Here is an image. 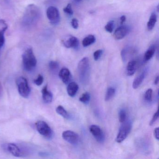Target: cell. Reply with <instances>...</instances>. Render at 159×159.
Here are the masks:
<instances>
[{
    "label": "cell",
    "instance_id": "cell-35",
    "mask_svg": "<svg viewBox=\"0 0 159 159\" xmlns=\"http://www.w3.org/2000/svg\"><path fill=\"white\" fill-rule=\"evenodd\" d=\"M159 127H157V128H155V129H154V132H153L154 137L158 140H159Z\"/></svg>",
    "mask_w": 159,
    "mask_h": 159
},
{
    "label": "cell",
    "instance_id": "cell-2",
    "mask_svg": "<svg viewBox=\"0 0 159 159\" xmlns=\"http://www.w3.org/2000/svg\"><path fill=\"white\" fill-rule=\"evenodd\" d=\"M78 71L80 81L86 84L89 81L90 74V62L88 57H84L78 64Z\"/></svg>",
    "mask_w": 159,
    "mask_h": 159
},
{
    "label": "cell",
    "instance_id": "cell-16",
    "mask_svg": "<svg viewBox=\"0 0 159 159\" xmlns=\"http://www.w3.org/2000/svg\"><path fill=\"white\" fill-rule=\"evenodd\" d=\"M42 93L43 99L45 103H50L52 102L53 99L52 94L48 90L47 85L43 87L42 91Z\"/></svg>",
    "mask_w": 159,
    "mask_h": 159
},
{
    "label": "cell",
    "instance_id": "cell-3",
    "mask_svg": "<svg viewBox=\"0 0 159 159\" xmlns=\"http://www.w3.org/2000/svg\"><path fill=\"white\" fill-rule=\"evenodd\" d=\"M23 66L27 71H31L37 66V60L32 48L27 49L22 55Z\"/></svg>",
    "mask_w": 159,
    "mask_h": 159
},
{
    "label": "cell",
    "instance_id": "cell-10",
    "mask_svg": "<svg viewBox=\"0 0 159 159\" xmlns=\"http://www.w3.org/2000/svg\"><path fill=\"white\" fill-rule=\"evenodd\" d=\"M63 45L67 48H77L79 45V41L75 37L69 36L62 40Z\"/></svg>",
    "mask_w": 159,
    "mask_h": 159
},
{
    "label": "cell",
    "instance_id": "cell-9",
    "mask_svg": "<svg viewBox=\"0 0 159 159\" xmlns=\"http://www.w3.org/2000/svg\"><path fill=\"white\" fill-rule=\"evenodd\" d=\"M62 137L66 141L72 145L78 144L80 140L79 135L70 130L64 131L62 134Z\"/></svg>",
    "mask_w": 159,
    "mask_h": 159
},
{
    "label": "cell",
    "instance_id": "cell-31",
    "mask_svg": "<svg viewBox=\"0 0 159 159\" xmlns=\"http://www.w3.org/2000/svg\"><path fill=\"white\" fill-rule=\"evenodd\" d=\"M43 77L42 75H39L38 76V78L36 79V80H34V83L36 84V85H38V86H40L43 83Z\"/></svg>",
    "mask_w": 159,
    "mask_h": 159
},
{
    "label": "cell",
    "instance_id": "cell-7",
    "mask_svg": "<svg viewBox=\"0 0 159 159\" xmlns=\"http://www.w3.org/2000/svg\"><path fill=\"white\" fill-rule=\"evenodd\" d=\"M47 18L50 22L53 25H56L60 21V14L57 8L54 6H50L46 11Z\"/></svg>",
    "mask_w": 159,
    "mask_h": 159
},
{
    "label": "cell",
    "instance_id": "cell-18",
    "mask_svg": "<svg viewBox=\"0 0 159 159\" xmlns=\"http://www.w3.org/2000/svg\"><path fill=\"white\" fill-rule=\"evenodd\" d=\"M146 72L143 71L135 79L133 83V87L134 89H137L141 85L146 77Z\"/></svg>",
    "mask_w": 159,
    "mask_h": 159
},
{
    "label": "cell",
    "instance_id": "cell-32",
    "mask_svg": "<svg viewBox=\"0 0 159 159\" xmlns=\"http://www.w3.org/2000/svg\"><path fill=\"white\" fill-rule=\"evenodd\" d=\"M102 54H103V51L102 50H98L95 52L93 53L94 60L95 61H98L101 57Z\"/></svg>",
    "mask_w": 159,
    "mask_h": 159
},
{
    "label": "cell",
    "instance_id": "cell-5",
    "mask_svg": "<svg viewBox=\"0 0 159 159\" xmlns=\"http://www.w3.org/2000/svg\"><path fill=\"white\" fill-rule=\"evenodd\" d=\"M16 83L20 95L25 98H28L30 94V89L27 80L24 77H19L16 80Z\"/></svg>",
    "mask_w": 159,
    "mask_h": 159
},
{
    "label": "cell",
    "instance_id": "cell-12",
    "mask_svg": "<svg viewBox=\"0 0 159 159\" xmlns=\"http://www.w3.org/2000/svg\"><path fill=\"white\" fill-rule=\"evenodd\" d=\"M129 31V28L126 26H120L114 32V39L116 40L122 39L128 34Z\"/></svg>",
    "mask_w": 159,
    "mask_h": 159
},
{
    "label": "cell",
    "instance_id": "cell-11",
    "mask_svg": "<svg viewBox=\"0 0 159 159\" xmlns=\"http://www.w3.org/2000/svg\"><path fill=\"white\" fill-rule=\"evenodd\" d=\"M6 148L9 152L15 157H20L23 155L22 150L18 145L15 143H9L7 144Z\"/></svg>",
    "mask_w": 159,
    "mask_h": 159
},
{
    "label": "cell",
    "instance_id": "cell-23",
    "mask_svg": "<svg viewBox=\"0 0 159 159\" xmlns=\"http://www.w3.org/2000/svg\"><path fill=\"white\" fill-rule=\"evenodd\" d=\"M115 92H116V90L113 87H111L108 88L105 95V100L106 101H108L111 99L115 95Z\"/></svg>",
    "mask_w": 159,
    "mask_h": 159
},
{
    "label": "cell",
    "instance_id": "cell-28",
    "mask_svg": "<svg viewBox=\"0 0 159 159\" xmlns=\"http://www.w3.org/2000/svg\"><path fill=\"white\" fill-rule=\"evenodd\" d=\"M152 89H149L146 91L145 94V99L147 102H151L152 99Z\"/></svg>",
    "mask_w": 159,
    "mask_h": 159
},
{
    "label": "cell",
    "instance_id": "cell-4",
    "mask_svg": "<svg viewBox=\"0 0 159 159\" xmlns=\"http://www.w3.org/2000/svg\"><path fill=\"white\" fill-rule=\"evenodd\" d=\"M122 123L115 139L118 143L122 142L127 138L132 130V124L131 121H125Z\"/></svg>",
    "mask_w": 159,
    "mask_h": 159
},
{
    "label": "cell",
    "instance_id": "cell-17",
    "mask_svg": "<svg viewBox=\"0 0 159 159\" xmlns=\"http://www.w3.org/2000/svg\"><path fill=\"white\" fill-rule=\"evenodd\" d=\"M137 62L136 60H132L128 62L126 67V73L128 76H132L134 74L136 70Z\"/></svg>",
    "mask_w": 159,
    "mask_h": 159
},
{
    "label": "cell",
    "instance_id": "cell-8",
    "mask_svg": "<svg viewBox=\"0 0 159 159\" xmlns=\"http://www.w3.org/2000/svg\"><path fill=\"white\" fill-rule=\"evenodd\" d=\"M89 130L98 142L100 143L104 142L105 139V134L102 129L99 126L95 125H92L90 126Z\"/></svg>",
    "mask_w": 159,
    "mask_h": 159
},
{
    "label": "cell",
    "instance_id": "cell-33",
    "mask_svg": "<svg viewBox=\"0 0 159 159\" xmlns=\"http://www.w3.org/2000/svg\"><path fill=\"white\" fill-rule=\"evenodd\" d=\"M158 111H157L155 113H154V114H153V116H152V119L151 120L150 122L149 123V125L152 126V125H153L154 123H155V122L157 120V119L158 118Z\"/></svg>",
    "mask_w": 159,
    "mask_h": 159
},
{
    "label": "cell",
    "instance_id": "cell-30",
    "mask_svg": "<svg viewBox=\"0 0 159 159\" xmlns=\"http://www.w3.org/2000/svg\"><path fill=\"white\" fill-rule=\"evenodd\" d=\"M63 11L65 13L70 15H72L73 14V11L72 10V7H71V5L70 3L67 5L66 7L64 8Z\"/></svg>",
    "mask_w": 159,
    "mask_h": 159
},
{
    "label": "cell",
    "instance_id": "cell-24",
    "mask_svg": "<svg viewBox=\"0 0 159 159\" xmlns=\"http://www.w3.org/2000/svg\"><path fill=\"white\" fill-rule=\"evenodd\" d=\"M90 99H91L90 94L88 92H85L82 95V96L80 97L79 100L82 103L87 105L90 102Z\"/></svg>",
    "mask_w": 159,
    "mask_h": 159
},
{
    "label": "cell",
    "instance_id": "cell-22",
    "mask_svg": "<svg viewBox=\"0 0 159 159\" xmlns=\"http://www.w3.org/2000/svg\"><path fill=\"white\" fill-rule=\"evenodd\" d=\"M134 51L133 49H130L129 48H125L121 52V56L122 59L124 62H125L128 59L129 55H131L132 54L134 53Z\"/></svg>",
    "mask_w": 159,
    "mask_h": 159
},
{
    "label": "cell",
    "instance_id": "cell-6",
    "mask_svg": "<svg viewBox=\"0 0 159 159\" xmlns=\"http://www.w3.org/2000/svg\"><path fill=\"white\" fill-rule=\"evenodd\" d=\"M36 127L41 135L48 139H51L52 138L53 132L47 123L43 121H39L36 123Z\"/></svg>",
    "mask_w": 159,
    "mask_h": 159
},
{
    "label": "cell",
    "instance_id": "cell-14",
    "mask_svg": "<svg viewBox=\"0 0 159 159\" xmlns=\"http://www.w3.org/2000/svg\"><path fill=\"white\" fill-rule=\"evenodd\" d=\"M8 25L4 20H0V48L4 45L5 43L4 33L8 29Z\"/></svg>",
    "mask_w": 159,
    "mask_h": 159
},
{
    "label": "cell",
    "instance_id": "cell-19",
    "mask_svg": "<svg viewBox=\"0 0 159 159\" xmlns=\"http://www.w3.org/2000/svg\"><path fill=\"white\" fill-rule=\"evenodd\" d=\"M155 51H156V46L155 45H151L144 54V60L145 61H148L151 59L154 55Z\"/></svg>",
    "mask_w": 159,
    "mask_h": 159
},
{
    "label": "cell",
    "instance_id": "cell-29",
    "mask_svg": "<svg viewBox=\"0 0 159 159\" xmlns=\"http://www.w3.org/2000/svg\"><path fill=\"white\" fill-rule=\"evenodd\" d=\"M49 67L53 71H56L59 68V64L56 61H52L49 63Z\"/></svg>",
    "mask_w": 159,
    "mask_h": 159
},
{
    "label": "cell",
    "instance_id": "cell-21",
    "mask_svg": "<svg viewBox=\"0 0 159 159\" xmlns=\"http://www.w3.org/2000/svg\"><path fill=\"white\" fill-rule=\"evenodd\" d=\"M157 16L155 13H152L150 17L149 20L147 24V28L149 30L153 29L157 22Z\"/></svg>",
    "mask_w": 159,
    "mask_h": 159
},
{
    "label": "cell",
    "instance_id": "cell-26",
    "mask_svg": "<svg viewBox=\"0 0 159 159\" xmlns=\"http://www.w3.org/2000/svg\"><path fill=\"white\" fill-rule=\"evenodd\" d=\"M126 112L125 110L122 109L119 112V120L120 122L123 123L126 120Z\"/></svg>",
    "mask_w": 159,
    "mask_h": 159
},
{
    "label": "cell",
    "instance_id": "cell-13",
    "mask_svg": "<svg viewBox=\"0 0 159 159\" xmlns=\"http://www.w3.org/2000/svg\"><path fill=\"white\" fill-rule=\"evenodd\" d=\"M59 77L61 80L65 84L69 83L71 80V75L70 71L66 68H63L59 72Z\"/></svg>",
    "mask_w": 159,
    "mask_h": 159
},
{
    "label": "cell",
    "instance_id": "cell-37",
    "mask_svg": "<svg viewBox=\"0 0 159 159\" xmlns=\"http://www.w3.org/2000/svg\"><path fill=\"white\" fill-rule=\"evenodd\" d=\"M154 83L155 85H157L158 83H159V76H157L156 78H155V80H154Z\"/></svg>",
    "mask_w": 159,
    "mask_h": 159
},
{
    "label": "cell",
    "instance_id": "cell-38",
    "mask_svg": "<svg viewBox=\"0 0 159 159\" xmlns=\"http://www.w3.org/2000/svg\"><path fill=\"white\" fill-rule=\"evenodd\" d=\"M77 1H81V0H76Z\"/></svg>",
    "mask_w": 159,
    "mask_h": 159
},
{
    "label": "cell",
    "instance_id": "cell-15",
    "mask_svg": "<svg viewBox=\"0 0 159 159\" xmlns=\"http://www.w3.org/2000/svg\"><path fill=\"white\" fill-rule=\"evenodd\" d=\"M79 85L76 83L74 82L69 83L67 87L68 94L71 97H73L76 95L79 90Z\"/></svg>",
    "mask_w": 159,
    "mask_h": 159
},
{
    "label": "cell",
    "instance_id": "cell-1",
    "mask_svg": "<svg viewBox=\"0 0 159 159\" xmlns=\"http://www.w3.org/2000/svg\"><path fill=\"white\" fill-rule=\"evenodd\" d=\"M40 16L39 9L34 4H30L26 8L22 19V25L25 27H30L37 24Z\"/></svg>",
    "mask_w": 159,
    "mask_h": 159
},
{
    "label": "cell",
    "instance_id": "cell-34",
    "mask_svg": "<svg viewBox=\"0 0 159 159\" xmlns=\"http://www.w3.org/2000/svg\"><path fill=\"white\" fill-rule=\"evenodd\" d=\"M71 26L74 29H77L79 27V21L76 18H73L71 22Z\"/></svg>",
    "mask_w": 159,
    "mask_h": 159
},
{
    "label": "cell",
    "instance_id": "cell-27",
    "mask_svg": "<svg viewBox=\"0 0 159 159\" xmlns=\"http://www.w3.org/2000/svg\"><path fill=\"white\" fill-rule=\"evenodd\" d=\"M114 28V22L113 21H110L107 24L105 27V30L109 33H112Z\"/></svg>",
    "mask_w": 159,
    "mask_h": 159
},
{
    "label": "cell",
    "instance_id": "cell-25",
    "mask_svg": "<svg viewBox=\"0 0 159 159\" xmlns=\"http://www.w3.org/2000/svg\"><path fill=\"white\" fill-rule=\"evenodd\" d=\"M56 111L59 115H61L64 118L67 119L69 118V114L63 107L59 106L57 107Z\"/></svg>",
    "mask_w": 159,
    "mask_h": 159
},
{
    "label": "cell",
    "instance_id": "cell-20",
    "mask_svg": "<svg viewBox=\"0 0 159 159\" xmlns=\"http://www.w3.org/2000/svg\"><path fill=\"white\" fill-rule=\"evenodd\" d=\"M96 38L93 35H90L85 37L82 41V45L84 47H87L94 43Z\"/></svg>",
    "mask_w": 159,
    "mask_h": 159
},
{
    "label": "cell",
    "instance_id": "cell-36",
    "mask_svg": "<svg viewBox=\"0 0 159 159\" xmlns=\"http://www.w3.org/2000/svg\"><path fill=\"white\" fill-rule=\"evenodd\" d=\"M126 20V17L125 16H122L120 18V24H123Z\"/></svg>",
    "mask_w": 159,
    "mask_h": 159
}]
</instances>
